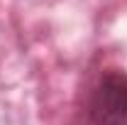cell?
I'll return each mask as SVG.
<instances>
[{"mask_svg": "<svg viewBox=\"0 0 127 125\" xmlns=\"http://www.w3.org/2000/svg\"><path fill=\"white\" fill-rule=\"evenodd\" d=\"M88 125H127V74L108 69L91 91Z\"/></svg>", "mask_w": 127, "mask_h": 125, "instance_id": "obj_1", "label": "cell"}]
</instances>
